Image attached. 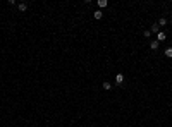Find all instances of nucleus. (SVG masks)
<instances>
[{
  "label": "nucleus",
  "instance_id": "f257e3e1",
  "mask_svg": "<svg viewBox=\"0 0 172 127\" xmlns=\"http://www.w3.org/2000/svg\"><path fill=\"white\" fill-rule=\"evenodd\" d=\"M122 82H124V76H122V74H117V77H115V84H117V86H120Z\"/></svg>",
  "mask_w": 172,
  "mask_h": 127
},
{
  "label": "nucleus",
  "instance_id": "20e7f679",
  "mask_svg": "<svg viewBox=\"0 0 172 127\" xmlns=\"http://www.w3.org/2000/svg\"><path fill=\"white\" fill-rule=\"evenodd\" d=\"M150 31H151V33H157V35H158V33H160V28H158V24H153V26L150 28Z\"/></svg>",
  "mask_w": 172,
  "mask_h": 127
},
{
  "label": "nucleus",
  "instance_id": "9b49d317",
  "mask_svg": "<svg viewBox=\"0 0 172 127\" xmlns=\"http://www.w3.org/2000/svg\"><path fill=\"white\" fill-rule=\"evenodd\" d=\"M143 35H145V38H150V35H151V31H150V29H146V31L143 33Z\"/></svg>",
  "mask_w": 172,
  "mask_h": 127
},
{
  "label": "nucleus",
  "instance_id": "f8f14e48",
  "mask_svg": "<svg viewBox=\"0 0 172 127\" xmlns=\"http://www.w3.org/2000/svg\"><path fill=\"white\" fill-rule=\"evenodd\" d=\"M170 23H172V16H170Z\"/></svg>",
  "mask_w": 172,
  "mask_h": 127
},
{
  "label": "nucleus",
  "instance_id": "0eeeda50",
  "mask_svg": "<svg viewBox=\"0 0 172 127\" xmlns=\"http://www.w3.org/2000/svg\"><path fill=\"white\" fill-rule=\"evenodd\" d=\"M164 53H165V57L172 58V48H170V46H169V48H165V52H164Z\"/></svg>",
  "mask_w": 172,
  "mask_h": 127
},
{
  "label": "nucleus",
  "instance_id": "f03ea898",
  "mask_svg": "<svg viewBox=\"0 0 172 127\" xmlns=\"http://www.w3.org/2000/svg\"><path fill=\"white\" fill-rule=\"evenodd\" d=\"M97 5L100 7V10H102L103 7H107V5H109V2H107V0H98V2H97Z\"/></svg>",
  "mask_w": 172,
  "mask_h": 127
},
{
  "label": "nucleus",
  "instance_id": "1a4fd4ad",
  "mask_svg": "<svg viewBox=\"0 0 172 127\" xmlns=\"http://www.w3.org/2000/svg\"><path fill=\"white\" fill-rule=\"evenodd\" d=\"M110 88H112V82H109V81L103 82V89H110Z\"/></svg>",
  "mask_w": 172,
  "mask_h": 127
},
{
  "label": "nucleus",
  "instance_id": "423d86ee",
  "mask_svg": "<svg viewBox=\"0 0 172 127\" xmlns=\"http://www.w3.org/2000/svg\"><path fill=\"white\" fill-rule=\"evenodd\" d=\"M93 17H95V19H102V17H103L102 10H97V12H93Z\"/></svg>",
  "mask_w": 172,
  "mask_h": 127
},
{
  "label": "nucleus",
  "instance_id": "39448f33",
  "mask_svg": "<svg viewBox=\"0 0 172 127\" xmlns=\"http://www.w3.org/2000/svg\"><path fill=\"white\" fill-rule=\"evenodd\" d=\"M17 9H19L21 12H26V9H28V4H24V2H23V4H19V5H17Z\"/></svg>",
  "mask_w": 172,
  "mask_h": 127
},
{
  "label": "nucleus",
  "instance_id": "7ed1b4c3",
  "mask_svg": "<svg viewBox=\"0 0 172 127\" xmlns=\"http://www.w3.org/2000/svg\"><path fill=\"white\" fill-rule=\"evenodd\" d=\"M165 38H167V35H165V33H162V31L157 35V40H158V43H160V41H164Z\"/></svg>",
  "mask_w": 172,
  "mask_h": 127
},
{
  "label": "nucleus",
  "instance_id": "6e6552de",
  "mask_svg": "<svg viewBox=\"0 0 172 127\" xmlns=\"http://www.w3.org/2000/svg\"><path fill=\"white\" fill-rule=\"evenodd\" d=\"M150 48H151V50H157V48H158V41H151V43H150Z\"/></svg>",
  "mask_w": 172,
  "mask_h": 127
},
{
  "label": "nucleus",
  "instance_id": "9d476101",
  "mask_svg": "<svg viewBox=\"0 0 172 127\" xmlns=\"http://www.w3.org/2000/svg\"><path fill=\"white\" fill-rule=\"evenodd\" d=\"M158 26H167V19H165V17H162L160 21H158Z\"/></svg>",
  "mask_w": 172,
  "mask_h": 127
}]
</instances>
